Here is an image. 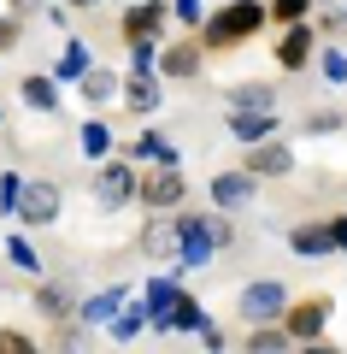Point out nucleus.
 <instances>
[{"instance_id": "f257e3e1", "label": "nucleus", "mask_w": 347, "mask_h": 354, "mask_svg": "<svg viewBox=\"0 0 347 354\" xmlns=\"http://www.w3.org/2000/svg\"><path fill=\"white\" fill-rule=\"evenodd\" d=\"M265 24H271V18H265V0H224L218 12H206V24H200V48L206 53L241 48V41H253Z\"/></svg>"}, {"instance_id": "f03ea898", "label": "nucleus", "mask_w": 347, "mask_h": 354, "mask_svg": "<svg viewBox=\"0 0 347 354\" xmlns=\"http://www.w3.org/2000/svg\"><path fill=\"white\" fill-rule=\"evenodd\" d=\"M212 254H218V242H212V213H183V207H177V260H171V278L183 283V272H200Z\"/></svg>"}, {"instance_id": "7ed1b4c3", "label": "nucleus", "mask_w": 347, "mask_h": 354, "mask_svg": "<svg viewBox=\"0 0 347 354\" xmlns=\"http://www.w3.org/2000/svg\"><path fill=\"white\" fill-rule=\"evenodd\" d=\"M283 307H288V283L283 278H253L248 290L236 295V313L248 319V325H277Z\"/></svg>"}, {"instance_id": "20e7f679", "label": "nucleus", "mask_w": 347, "mask_h": 354, "mask_svg": "<svg viewBox=\"0 0 347 354\" xmlns=\"http://www.w3.org/2000/svg\"><path fill=\"white\" fill-rule=\"evenodd\" d=\"M136 201L148 213H177L188 201V183H183V165H153L148 177L136 183Z\"/></svg>"}, {"instance_id": "39448f33", "label": "nucleus", "mask_w": 347, "mask_h": 354, "mask_svg": "<svg viewBox=\"0 0 347 354\" xmlns=\"http://www.w3.org/2000/svg\"><path fill=\"white\" fill-rule=\"evenodd\" d=\"M330 313H335L330 295H300V301L288 295V307H283V319H277V325H283L295 342H312V337H324V330H330Z\"/></svg>"}, {"instance_id": "423d86ee", "label": "nucleus", "mask_w": 347, "mask_h": 354, "mask_svg": "<svg viewBox=\"0 0 347 354\" xmlns=\"http://www.w3.org/2000/svg\"><path fill=\"white\" fill-rule=\"evenodd\" d=\"M136 183H141V171H136L130 160H100V171H95V201L106 207V213H118V207L136 201Z\"/></svg>"}, {"instance_id": "0eeeda50", "label": "nucleus", "mask_w": 347, "mask_h": 354, "mask_svg": "<svg viewBox=\"0 0 347 354\" xmlns=\"http://www.w3.org/2000/svg\"><path fill=\"white\" fill-rule=\"evenodd\" d=\"M59 213H65L59 183H53V177H24V195H18V218H24V225H36V230H48Z\"/></svg>"}, {"instance_id": "6e6552de", "label": "nucleus", "mask_w": 347, "mask_h": 354, "mask_svg": "<svg viewBox=\"0 0 347 354\" xmlns=\"http://www.w3.org/2000/svg\"><path fill=\"white\" fill-rule=\"evenodd\" d=\"M118 95H124V106H130V113H141V118H153L165 106L159 71H124V77H118Z\"/></svg>"}, {"instance_id": "1a4fd4ad", "label": "nucleus", "mask_w": 347, "mask_h": 354, "mask_svg": "<svg viewBox=\"0 0 347 354\" xmlns=\"http://www.w3.org/2000/svg\"><path fill=\"white\" fill-rule=\"evenodd\" d=\"M312 53H318V30H312V24H283V41H277L271 59H277V71L295 77V71L312 65Z\"/></svg>"}, {"instance_id": "9d476101", "label": "nucleus", "mask_w": 347, "mask_h": 354, "mask_svg": "<svg viewBox=\"0 0 347 354\" xmlns=\"http://www.w3.org/2000/svg\"><path fill=\"white\" fill-rule=\"evenodd\" d=\"M241 171H253V177H288V171H295V148H288V142H277V136L248 142V153H241Z\"/></svg>"}, {"instance_id": "9b49d317", "label": "nucleus", "mask_w": 347, "mask_h": 354, "mask_svg": "<svg viewBox=\"0 0 347 354\" xmlns=\"http://www.w3.org/2000/svg\"><path fill=\"white\" fill-rule=\"evenodd\" d=\"M136 248L148 254V260L171 266V260H177V213H153L148 225L136 230Z\"/></svg>"}, {"instance_id": "f8f14e48", "label": "nucleus", "mask_w": 347, "mask_h": 354, "mask_svg": "<svg viewBox=\"0 0 347 354\" xmlns=\"http://www.w3.org/2000/svg\"><path fill=\"white\" fill-rule=\"evenodd\" d=\"M153 71H159V83H195L200 77V48L195 41H171V48H159Z\"/></svg>"}, {"instance_id": "ddd939ff", "label": "nucleus", "mask_w": 347, "mask_h": 354, "mask_svg": "<svg viewBox=\"0 0 347 354\" xmlns=\"http://www.w3.org/2000/svg\"><path fill=\"white\" fill-rule=\"evenodd\" d=\"M253 195H259V177L241 171V165H236V171H218V177H212V201H218V213H236V207H248Z\"/></svg>"}, {"instance_id": "4468645a", "label": "nucleus", "mask_w": 347, "mask_h": 354, "mask_svg": "<svg viewBox=\"0 0 347 354\" xmlns=\"http://www.w3.org/2000/svg\"><path fill=\"white\" fill-rule=\"evenodd\" d=\"M200 319H206V313H200V301L188 290H177V301L165 307V313H153L148 330H159V337H183V330H200Z\"/></svg>"}, {"instance_id": "2eb2a0df", "label": "nucleus", "mask_w": 347, "mask_h": 354, "mask_svg": "<svg viewBox=\"0 0 347 354\" xmlns=\"http://www.w3.org/2000/svg\"><path fill=\"white\" fill-rule=\"evenodd\" d=\"M165 0H136V6H124V18H118V36L136 41V36H165Z\"/></svg>"}, {"instance_id": "dca6fc26", "label": "nucleus", "mask_w": 347, "mask_h": 354, "mask_svg": "<svg viewBox=\"0 0 347 354\" xmlns=\"http://www.w3.org/2000/svg\"><path fill=\"white\" fill-rule=\"evenodd\" d=\"M224 130L248 148V142H265L277 136V113H248V106H230V118H224Z\"/></svg>"}, {"instance_id": "f3484780", "label": "nucleus", "mask_w": 347, "mask_h": 354, "mask_svg": "<svg viewBox=\"0 0 347 354\" xmlns=\"http://www.w3.org/2000/svg\"><path fill=\"white\" fill-rule=\"evenodd\" d=\"M30 301H36V313H41V319H53V325L77 319V295L65 290V283H36V295H30Z\"/></svg>"}, {"instance_id": "a211bd4d", "label": "nucleus", "mask_w": 347, "mask_h": 354, "mask_svg": "<svg viewBox=\"0 0 347 354\" xmlns=\"http://www.w3.org/2000/svg\"><path fill=\"white\" fill-rule=\"evenodd\" d=\"M77 88H83L88 106H112L118 101V71H112V65H88V71L77 77Z\"/></svg>"}, {"instance_id": "6ab92c4d", "label": "nucleus", "mask_w": 347, "mask_h": 354, "mask_svg": "<svg viewBox=\"0 0 347 354\" xmlns=\"http://www.w3.org/2000/svg\"><path fill=\"white\" fill-rule=\"evenodd\" d=\"M18 95H24V106H30V113H41V118L59 113V83H53V77H41V71H30L24 83H18Z\"/></svg>"}, {"instance_id": "aec40b11", "label": "nucleus", "mask_w": 347, "mask_h": 354, "mask_svg": "<svg viewBox=\"0 0 347 354\" xmlns=\"http://www.w3.org/2000/svg\"><path fill=\"white\" fill-rule=\"evenodd\" d=\"M130 301V290L124 283H112V290H100V295H88V301H77V319L83 325H112V313Z\"/></svg>"}, {"instance_id": "412c9836", "label": "nucleus", "mask_w": 347, "mask_h": 354, "mask_svg": "<svg viewBox=\"0 0 347 354\" xmlns=\"http://www.w3.org/2000/svg\"><path fill=\"white\" fill-rule=\"evenodd\" d=\"M224 101H230V106H248V113H277V88L253 77V83H230V88H224Z\"/></svg>"}, {"instance_id": "4be33fe9", "label": "nucleus", "mask_w": 347, "mask_h": 354, "mask_svg": "<svg viewBox=\"0 0 347 354\" xmlns=\"http://www.w3.org/2000/svg\"><path fill=\"white\" fill-rule=\"evenodd\" d=\"M288 254H300V260H330V230L324 225H295L288 230Z\"/></svg>"}, {"instance_id": "5701e85b", "label": "nucleus", "mask_w": 347, "mask_h": 354, "mask_svg": "<svg viewBox=\"0 0 347 354\" xmlns=\"http://www.w3.org/2000/svg\"><path fill=\"white\" fill-rule=\"evenodd\" d=\"M124 160H130V165H136V160H153V165H177L183 153H177V142H165L159 130H148V136H136V142L124 148Z\"/></svg>"}, {"instance_id": "b1692460", "label": "nucleus", "mask_w": 347, "mask_h": 354, "mask_svg": "<svg viewBox=\"0 0 347 354\" xmlns=\"http://www.w3.org/2000/svg\"><path fill=\"white\" fill-rule=\"evenodd\" d=\"M95 65V53H88V41L83 36H71L65 41V53H59V65H53V83H77V77Z\"/></svg>"}, {"instance_id": "393cba45", "label": "nucleus", "mask_w": 347, "mask_h": 354, "mask_svg": "<svg viewBox=\"0 0 347 354\" xmlns=\"http://www.w3.org/2000/svg\"><path fill=\"white\" fill-rule=\"evenodd\" d=\"M248 354H295V337H288L283 325H253V337L241 342Z\"/></svg>"}, {"instance_id": "a878e982", "label": "nucleus", "mask_w": 347, "mask_h": 354, "mask_svg": "<svg viewBox=\"0 0 347 354\" xmlns=\"http://www.w3.org/2000/svg\"><path fill=\"white\" fill-rule=\"evenodd\" d=\"M141 330H148V307H141V301H130V307L112 313V337H118V342H136Z\"/></svg>"}, {"instance_id": "bb28decb", "label": "nucleus", "mask_w": 347, "mask_h": 354, "mask_svg": "<svg viewBox=\"0 0 347 354\" xmlns=\"http://www.w3.org/2000/svg\"><path fill=\"white\" fill-rule=\"evenodd\" d=\"M6 260H12L18 272H30V278H41V248L30 236H6Z\"/></svg>"}, {"instance_id": "cd10ccee", "label": "nucleus", "mask_w": 347, "mask_h": 354, "mask_svg": "<svg viewBox=\"0 0 347 354\" xmlns=\"http://www.w3.org/2000/svg\"><path fill=\"white\" fill-rule=\"evenodd\" d=\"M77 142H83V160H112V130L100 124V118H88Z\"/></svg>"}, {"instance_id": "c85d7f7f", "label": "nucleus", "mask_w": 347, "mask_h": 354, "mask_svg": "<svg viewBox=\"0 0 347 354\" xmlns=\"http://www.w3.org/2000/svg\"><path fill=\"white\" fill-rule=\"evenodd\" d=\"M177 290H183L177 278H153L148 290H141V307H148V319H153V313H165V307L177 301Z\"/></svg>"}, {"instance_id": "c756f323", "label": "nucleus", "mask_w": 347, "mask_h": 354, "mask_svg": "<svg viewBox=\"0 0 347 354\" xmlns=\"http://www.w3.org/2000/svg\"><path fill=\"white\" fill-rule=\"evenodd\" d=\"M306 12H312V0H265L271 24H306Z\"/></svg>"}, {"instance_id": "7c9ffc66", "label": "nucleus", "mask_w": 347, "mask_h": 354, "mask_svg": "<svg viewBox=\"0 0 347 354\" xmlns=\"http://www.w3.org/2000/svg\"><path fill=\"white\" fill-rule=\"evenodd\" d=\"M0 354H41V342L18 325H0Z\"/></svg>"}, {"instance_id": "2f4dec72", "label": "nucleus", "mask_w": 347, "mask_h": 354, "mask_svg": "<svg viewBox=\"0 0 347 354\" xmlns=\"http://www.w3.org/2000/svg\"><path fill=\"white\" fill-rule=\"evenodd\" d=\"M165 12H171L183 30H200V24H206V0H171Z\"/></svg>"}, {"instance_id": "473e14b6", "label": "nucleus", "mask_w": 347, "mask_h": 354, "mask_svg": "<svg viewBox=\"0 0 347 354\" xmlns=\"http://www.w3.org/2000/svg\"><path fill=\"white\" fill-rule=\"evenodd\" d=\"M153 59H159V36H136L130 41V71H153Z\"/></svg>"}, {"instance_id": "72a5a7b5", "label": "nucleus", "mask_w": 347, "mask_h": 354, "mask_svg": "<svg viewBox=\"0 0 347 354\" xmlns=\"http://www.w3.org/2000/svg\"><path fill=\"white\" fill-rule=\"evenodd\" d=\"M318 71H324V83H347V48H324Z\"/></svg>"}, {"instance_id": "f704fd0d", "label": "nucleus", "mask_w": 347, "mask_h": 354, "mask_svg": "<svg viewBox=\"0 0 347 354\" xmlns=\"http://www.w3.org/2000/svg\"><path fill=\"white\" fill-rule=\"evenodd\" d=\"M18 195H24V177L6 171V177H0V213H6V218H18Z\"/></svg>"}, {"instance_id": "c9c22d12", "label": "nucleus", "mask_w": 347, "mask_h": 354, "mask_svg": "<svg viewBox=\"0 0 347 354\" xmlns=\"http://www.w3.org/2000/svg\"><path fill=\"white\" fill-rule=\"evenodd\" d=\"M195 337H200V348H206V354H224V348H230L224 325H212V319H200V330H195Z\"/></svg>"}, {"instance_id": "e433bc0d", "label": "nucleus", "mask_w": 347, "mask_h": 354, "mask_svg": "<svg viewBox=\"0 0 347 354\" xmlns=\"http://www.w3.org/2000/svg\"><path fill=\"white\" fill-rule=\"evenodd\" d=\"M341 130V113H312L306 118V136H335Z\"/></svg>"}, {"instance_id": "4c0bfd02", "label": "nucleus", "mask_w": 347, "mask_h": 354, "mask_svg": "<svg viewBox=\"0 0 347 354\" xmlns=\"http://www.w3.org/2000/svg\"><path fill=\"white\" fill-rule=\"evenodd\" d=\"M324 230H330V248H335V254H347V213L324 218Z\"/></svg>"}, {"instance_id": "58836bf2", "label": "nucleus", "mask_w": 347, "mask_h": 354, "mask_svg": "<svg viewBox=\"0 0 347 354\" xmlns=\"http://www.w3.org/2000/svg\"><path fill=\"white\" fill-rule=\"evenodd\" d=\"M18 36H24V18H18V12H6V18H0V53L12 48Z\"/></svg>"}, {"instance_id": "ea45409f", "label": "nucleus", "mask_w": 347, "mask_h": 354, "mask_svg": "<svg viewBox=\"0 0 347 354\" xmlns=\"http://www.w3.org/2000/svg\"><path fill=\"white\" fill-rule=\"evenodd\" d=\"M212 242H218V248H230V242H236V225H230L224 213H212Z\"/></svg>"}, {"instance_id": "a19ab883", "label": "nucleus", "mask_w": 347, "mask_h": 354, "mask_svg": "<svg viewBox=\"0 0 347 354\" xmlns=\"http://www.w3.org/2000/svg\"><path fill=\"white\" fill-rule=\"evenodd\" d=\"M295 354H341L335 342H324V337H312V342H295Z\"/></svg>"}, {"instance_id": "79ce46f5", "label": "nucleus", "mask_w": 347, "mask_h": 354, "mask_svg": "<svg viewBox=\"0 0 347 354\" xmlns=\"http://www.w3.org/2000/svg\"><path fill=\"white\" fill-rule=\"evenodd\" d=\"M65 6H71V12H100L106 0H65Z\"/></svg>"}, {"instance_id": "37998d69", "label": "nucleus", "mask_w": 347, "mask_h": 354, "mask_svg": "<svg viewBox=\"0 0 347 354\" xmlns=\"http://www.w3.org/2000/svg\"><path fill=\"white\" fill-rule=\"evenodd\" d=\"M341 30H347V6H341Z\"/></svg>"}, {"instance_id": "c03bdc74", "label": "nucleus", "mask_w": 347, "mask_h": 354, "mask_svg": "<svg viewBox=\"0 0 347 354\" xmlns=\"http://www.w3.org/2000/svg\"><path fill=\"white\" fill-rule=\"evenodd\" d=\"M0 118H6V113H0Z\"/></svg>"}]
</instances>
